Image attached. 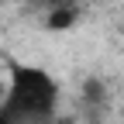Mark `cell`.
I'll list each match as a JSON object with an SVG mask.
<instances>
[{
	"mask_svg": "<svg viewBox=\"0 0 124 124\" xmlns=\"http://www.w3.org/2000/svg\"><path fill=\"white\" fill-rule=\"evenodd\" d=\"M0 103L14 117V124H55L59 83L41 66L10 62L7 66V90L0 97Z\"/></svg>",
	"mask_w": 124,
	"mask_h": 124,
	"instance_id": "6da1fadb",
	"label": "cell"
},
{
	"mask_svg": "<svg viewBox=\"0 0 124 124\" xmlns=\"http://www.w3.org/2000/svg\"><path fill=\"white\" fill-rule=\"evenodd\" d=\"M45 28L48 31H69L76 21H79V4H59L52 10H45Z\"/></svg>",
	"mask_w": 124,
	"mask_h": 124,
	"instance_id": "7a4b0ae2",
	"label": "cell"
},
{
	"mask_svg": "<svg viewBox=\"0 0 124 124\" xmlns=\"http://www.w3.org/2000/svg\"><path fill=\"white\" fill-rule=\"evenodd\" d=\"M83 103H86L90 117H97V114L103 110V103H107V86H103L100 79H86V83H83Z\"/></svg>",
	"mask_w": 124,
	"mask_h": 124,
	"instance_id": "3957f363",
	"label": "cell"
},
{
	"mask_svg": "<svg viewBox=\"0 0 124 124\" xmlns=\"http://www.w3.org/2000/svg\"><path fill=\"white\" fill-rule=\"evenodd\" d=\"M0 124H14V117H10V114L4 110V103H0Z\"/></svg>",
	"mask_w": 124,
	"mask_h": 124,
	"instance_id": "277c9868",
	"label": "cell"
},
{
	"mask_svg": "<svg viewBox=\"0 0 124 124\" xmlns=\"http://www.w3.org/2000/svg\"><path fill=\"white\" fill-rule=\"evenodd\" d=\"M69 4H79V0H69Z\"/></svg>",
	"mask_w": 124,
	"mask_h": 124,
	"instance_id": "5b68a950",
	"label": "cell"
}]
</instances>
